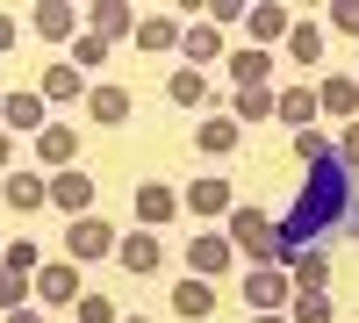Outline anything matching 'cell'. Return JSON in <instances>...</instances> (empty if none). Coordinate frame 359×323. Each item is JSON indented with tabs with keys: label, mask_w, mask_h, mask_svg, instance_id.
I'll return each instance as SVG.
<instances>
[{
	"label": "cell",
	"mask_w": 359,
	"mask_h": 323,
	"mask_svg": "<svg viewBox=\"0 0 359 323\" xmlns=\"http://www.w3.org/2000/svg\"><path fill=\"white\" fill-rule=\"evenodd\" d=\"M223 201H230V187H223V180H201V187H187V209H194V216H223Z\"/></svg>",
	"instance_id": "8992f818"
},
{
	"label": "cell",
	"mask_w": 359,
	"mask_h": 323,
	"mask_svg": "<svg viewBox=\"0 0 359 323\" xmlns=\"http://www.w3.org/2000/svg\"><path fill=\"white\" fill-rule=\"evenodd\" d=\"M294 323H331V302H323V295H302V302H294Z\"/></svg>",
	"instance_id": "484cf974"
},
{
	"label": "cell",
	"mask_w": 359,
	"mask_h": 323,
	"mask_svg": "<svg viewBox=\"0 0 359 323\" xmlns=\"http://www.w3.org/2000/svg\"><path fill=\"white\" fill-rule=\"evenodd\" d=\"M331 22H338V29H352V36H359V8H331Z\"/></svg>",
	"instance_id": "1f68e13d"
},
{
	"label": "cell",
	"mask_w": 359,
	"mask_h": 323,
	"mask_svg": "<svg viewBox=\"0 0 359 323\" xmlns=\"http://www.w3.org/2000/svg\"><path fill=\"white\" fill-rule=\"evenodd\" d=\"M36 151H43L50 165H65V158H72V130H43V137H36Z\"/></svg>",
	"instance_id": "d6986e66"
},
{
	"label": "cell",
	"mask_w": 359,
	"mask_h": 323,
	"mask_svg": "<svg viewBox=\"0 0 359 323\" xmlns=\"http://www.w3.org/2000/svg\"><path fill=\"white\" fill-rule=\"evenodd\" d=\"M165 94H172L180 108H201V101H208V86H201V72H172V86H165Z\"/></svg>",
	"instance_id": "30bf717a"
},
{
	"label": "cell",
	"mask_w": 359,
	"mask_h": 323,
	"mask_svg": "<svg viewBox=\"0 0 359 323\" xmlns=\"http://www.w3.org/2000/svg\"><path fill=\"white\" fill-rule=\"evenodd\" d=\"M115 266H130V273H151V266H158V245H151V238H123V259H115Z\"/></svg>",
	"instance_id": "52a82bcc"
},
{
	"label": "cell",
	"mask_w": 359,
	"mask_h": 323,
	"mask_svg": "<svg viewBox=\"0 0 359 323\" xmlns=\"http://www.w3.org/2000/svg\"><path fill=\"white\" fill-rule=\"evenodd\" d=\"M172 309H180V316H208V309H216L208 280H180V287H172Z\"/></svg>",
	"instance_id": "5b68a950"
},
{
	"label": "cell",
	"mask_w": 359,
	"mask_h": 323,
	"mask_svg": "<svg viewBox=\"0 0 359 323\" xmlns=\"http://www.w3.org/2000/svg\"><path fill=\"white\" fill-rule=\"evenodd\" d=\"M8 323H36V316H29V309H15V316H8Z\"/></svg>",
	"instance_id": "e575fe53"
},
{
	"label": "cell",
	"mask_w": 359,
	"mask_h": 323,
	"mask_svg": "<svg viewBox=\"0 0 359 323\" xmlns=\"http://www.w3.org/2000/svg\"><path fill=\"white\" fill-rule=\"evenodd\" d=\"M259 323H280V316H259Z\"/></svg>",
	"instance_id": "8d00e7d4"
},
{
	"label": "cell",
	"mask_w": 359,
	"mask_h": 323,
	"mask_svg": "<svg viewBox=\"0 0 359 323\" xmlns=\"http://www.w3.org/2000/svg\"><path fill=\"white\" fill-rule=\"evenodd\" d=\"M0 165H8V137H0Z\"/></svg>",
	"instance_id": "d590c367"
},
{
	"label": "cell",
	"mask_w": 359,
	"mask_h": 323,
	"mask_svg": "<svg viewBox=\"0 0 359 323\" xmlns=\"http://www.w3.org/2000/svg\"><path fill=\"white\" fill-rule=\"evenodd\" d=\"M245 295H252V302H280V273H252Z\"/></svg>",
	"instance_id": "83f0119b"
},
{
	"label": "cell",
	"mask_w": 359,
	"mask_h": 323,
	"mask_svg": "<svg viewBox=\"0 0 359 323\" xmlns=\"http://www.w3.org/2000/svg\"><path fill=\"white\" fill-rule=\"evenodd\" d=\"M8 201H15V209H43V187L29 180V172H15V180H8Z\"/></svg>",
	"instance_id": "ffe728a7"
},
{
	"label": "cell",
	"mask_w": 359,
	"mask_h": 323,
	"mask_svg": "<svg viewBox=\"0 0 359 323\" xmlns=\"http://www.w3.org/2000/svg\"><path fill=\"white\" fill-rule=\"evenodd\" d=\"M280 101L273 94H259V86H237V123H259V115H273Z\"/></svg>",
	"instance_id": "9c48e42d"
},
{
	"label": "cell",
	"mask_w": 359,
	"mask_h": 323,
	"mask_svg": "<svg viewBox=\"0 0 359 323\" xmlns=\"http://www.w3.org/2000/svg\"><path fill=\"white\" fill-rule=\"evenodd\" d=\"M280 123H294V130H309V115H316V94H280Z\"/></svg>",
	"instance_id": "7c38bea8"
},
{
	"label": "cell",
	"mask_w": 359,
	"mask_h": 323,
	"mask_svg": "<svg viewBox=\"0 0 359 323\" xmlns=\"http://www.w3.org/2000/svg\"><path fill=\"white\" fill-rule=\"evenodd\" d=\"M187 259H194V273H223V266H230V245H223V238H201Z\"/></svg>",
	"instance_id": "ba28073f"
},
{
	"label": "cell",
	"mask_w": 359,
	"mask_h": 323,
	"mask_svg": "<svg viewBox=\"0 0 359 323\" xmlns=\"http://www.w3.org/2000/svg\"><path fill=\"white\" fill-rule=\"evenodd\" d=\"M79 323H115V309H108L101 295H86V302H79Z\"/></svg>",
	"instance_id": "f546056e"
},
{
	"label": "cell",
	"mask_w": 359,
	"mask_h": 323,
	"mask_svg": "<svg viewBox=\"0 0 359 323\" xmlns=\"http://www.w3.org/2000/svg\"><path fill=\"white\" fill-rule=\"evenodd\" d=\"M230 144H237V123H208V130H201V151H216V158H223Z\"/></svg>",
	"instance_id": "603a6c76"
},
{
	"label": "cell",
	"mask_w": 359,
	"mask_h": 323,
	"mask_svg": "<svg viewBox=\"0 0 359 323\" xmlns=\"http://www.w3.org/2000/svg\"><path fill=\"white\" fill-rule=\"evenodd\" d=\"M280 29H287L280 8H252V36H280Z\"/></svg>",
	"instance_id": "d4e9b609"
},
{
	"label": "cell",
	"mask_w": 359,
	"mask_h": 323,
	"mask_svg": "<svg viewBox=\"0 0 359 323\" xmlns=\"http://www.w3.org/2000/svg\"><path fill=\"white\" fill-rule=\"evenodd\" d=\"M294 151H302V194H294V209L287 223L273 230V259H302L316 238H331V230H352L359 209H352V158L338 151V144H323V137H294Z\"/></svg>",
	"instance_id": "6da1fadb"
},
{
	"label": "cell",
	"mask_w": 359,
	"mask_h": 323,
	"mask_svg": "<svg viewBox=\"0 0 359 323\" xmlns=\"http://www.w3.org/2000/svg\"><path fill=\"white\" fill-rule=\"evenodd\" d=\"M172 36H180V29H172L165 15H151V22H137V43H144V50H165Z\"/></svg>",
	"instance_id": "9a60e30c"
},
{
	"label": "cell",
	"mask_w": 359,
	"mask_h": 323,
	"mask_svg": "<svg viewBox=\"0 0 359 323\" xmlns=\"http://www.w3.org/2000/svg\"><path fill=\"white\" fill-rule=\"evenodd\" d=\"M50 201H57V209H65V216H79L86 201H94V180H86V172H65V180L50 187Z\"/></svg>",
	"instance_id": "3957f363"
},
{
	"label": "cell",
	"mask_w": 359,
	"mask_h": 323,
	"mask_svg": "<svg viewBox=\"0 0 359 323\" xmlns=\"http://www.w3.org/2000/svg\"><path fill=\"white\" fill-rule=\"evenodd\" d=\"M230 72H237V86H259V79H266V57H259V50H237Z\"/></svg>",
	"instance_id": "ac0fdd59"
},
{
	"label": "cell",
	"mask_w": 359,
	"mask_h": 323,
	"mask_svg": "<svg viewBox=\"0 0 359 323\" xmlns=\"http://www.w3.org/2000/svg\"><path fill=\"white\" fill-rule=\"evenodd\" d=\"M230 230H237V245H245V252H266V259H273V223H266V216H252V209H245Z\"/></svg>",
	"instance_id": "7a4b0ae2"
},
{
	"label": "cell",
	"mask_w": 359,
	"mask_h": 323,
	"mask_svg": "<svg viewBox=\"0 0 359 323\" xmlns=\"http://www.w3.org/2000/svg\"><path fill=\"white\" fill-rule=\"evenodd\" d=\"M72 252H79V259L108 252V230H101V223H79V230H72Z\"/></svg>",
	"instance_id": "44dd1931"
},
{
	"label": "cell",
	"mask_w": 359,
	"mask_h": 323,
	"mask_svg": "<svg viewBox=\"0 0 359 323\" xmlns=\"http://www.w3.org/2000/svg\"><path fill=\"white\" fill-rule=\"evenodd\" d=\"M345 158H359V130H352V137H345Z\"/></svg>",
	"instance_id": "836d02e7"
},
{
	"label": "cell",
	"mask_w": 359,
	"mask_h": 323,
	"mask_svg": "<svg viewBox=\"0 0 359 323\" xmlns=\"http://www.w3.org/2000/svg\"><path fill=\"white\" fill-rule=\"evenodd\" d=\"M323 108L352 115V108H359V86H352V79H323Z\"/></svg>",
	"instance_id": "e0dca14e"
},
{
	"label": "cell",
	"mask_w": 359,
	"mask_h": 323,
	"mask_svg": "<svg viewBox=\"0 0 359 323\" xmlns=\"http://www.w3.org/2000/svg\"><path fill=\"white\" fill-rule=\"evenodd\" d=\"M294 273H302V287H323V259H316V252H302V259H294Z\"/></svg>",
	"instance_id": "f1b7e54d"
},
{
	"label": "cell",
	"mask_w": 359,
	"mask_h": 323,
	"mask_svg": "<svg viewBox=\"0 0 359 323\" xmlns=\"http://www.w3.org/2000/svg\"><path fill=\"white\" fill-rule=\"evenodd\" d=\"M94 22H101L94 36L108 43V36H123V29H130V8H115V0H108V8H94Z\"/></svg>",
	"instance_id": "7402d4cb"
},
{
	"label": "cell",
	"mask_w": 359,
	"mask_h": 323,
	"mask_svg": "<svg viewBox=\"0 0 359 323\" xmlns=\"http://www.w3.org/2000/svg\"><path fill=\"white\" fill-rule=\"evenodd\" d=\"M36 29H43V36H72V8L43 0V8H36Z\"/></svg>",
	"instance_id": "5bb4252c"
},
{
	"label": "cell",
	"mask_w": 359,
	"mask_h": 323,
	"mask_svg": "<svg viewBox=\"0 0 359 323\" xmlns=\"http://www.w3.org/2000/svg\"><path fill=\"white\" fill-rule=\"evenodd\" d=\"M8 43H15V22H8V15H0V50H8Z\"/></svg>",
	"instance_id": "d6a6232c"
},
{
	"label": "cell",
	"mask_w": 359,
	"mask_h": 323,
	"mask_svg": "<svg viewBox=\"0 0 359 323\" xmlns=\"http://www.w3.org/2000/svg\"><path fill=\"white\" fill-rule=\"evenodd\" d=\"M172 209H180V194H172V187H158V180H151V187H137V216H144V223H165Z\"/></svg>",
	"instance_id": "277c9868"
},
{
	"label": "cell",
	"mask_w": 359,
	"mask_h": 323,
	"mask_svg": "<svg viewBox=\"0 0 359 323\" xmlns=\"http://www.w3.org/2000/svg\"><path fill=\"white\" fill-rule=\"evenodd\" d=\"M43 302H72V273H65V266L43 273Z\"/></svg>",
	"instance_id": "cb8c5ba5"
},
{
	"label": "cell",
	"mask_w": 359,
	"mask_h": 323,
	"mask_svg": "<svg viewBox=\"0 0 359 323\" xmlns=\"http://www.w3.org/2000/svg\"><path fill=\"white\" fill-rule=\"evenodd\" d=\"M0 302H8V309L22 302V273H15V266H8V273H0Z\"/></svg>",
	"instance_id": "4dcf8cb0"
},
{
	"label": "cell",
	"mask_w": 359,
	"mask_h": 323,
	"mask_svg": "<svg viewBox=\"0 0 359 323\" xmlns=\"http://www.w3.org/2000/svg\"><path fill=\"white\" fill-rule=\"evenodd\" d=\"M294 57H302V65H316V57H323V36H316V29H294Z\"/></svg>",
	"instance_id": "4316f807"
},
{
	"label": "cell",
	"mask_w": 359,
	"mask_h": 323,
	"mask_svg": "<svg viewBox=\"0 0 359 323\" xmlns=\"http://www.w3.org/2000/svg\"><path fill=\"white\" fill-rule=\"evenodd\" d=\"M43 94H50V101H72V94H79V72H72V65H50V72H43Z\"/></svg>",
	"instance_id": "2e32d148"
},
{
	"label": "cell",
	"mask_w": 359,
	"mask_h": 323,
	"mask_svg": "<svg viewBox=\"0 0 359 323\" xmlns=\"http://www.w3.org/2000/svg\"><path fill=\"white\" fill-rule=\"evenodd\" d=\"M94 115H101V123H123V115H130V94H123V86H101V94H94Z\"/></svg>",
	"instance_id": "4fadbf2b"
},
{
	"label": "cell",
	"mask_w": 359,
	"mask_h": 323,
	"mask_svg": "<svg viewBox=\"0 0 359 323\" xmlns=\"http://www.w3.org/2000/svg\"><path fill=\"white\" fill-rule=\"evenodd\" d=\"M8 123H15V130H36V123H43V101H36V94H8Z\"/></svg>",
	"instance_id": "8fae6325"
}]
</instances>
